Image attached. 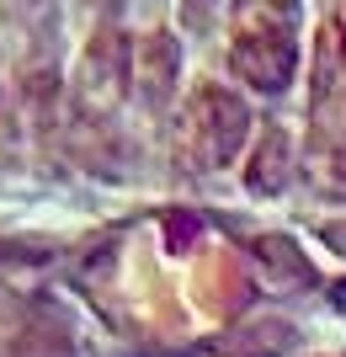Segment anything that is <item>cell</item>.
Segmentation results:
<instances>
[{
	"label": "cell",
	"instance_id": "obj_1",
	"mask_svg": "<svg viewBox=\"0 0 346 357\" xmlns=\"http://www.w3.org/2000/svg\"><path fill=\"white\" fill-rule=\"evenodd\" d=\"M235 11H240V27L229 43V70L267 96L288 91L293 70H299V48H293L299 6L293 0H240Z\"/></svg>",
	"mask_w": 346,
	"mask_h": 357
},
{
	"label": "cell",
	"instance_id": "obj_2",
	"mask_svg": "<svg viewBox=\"0 0 346 357\" xmlns=\"http://www.w3.org/2000/svg\"><path fill=\"white\" fill-rule=\"evenodd\" d=\"M251 107L224 86H197L181 107V155L192 171H219L245 149Z\"/></svg>",
	"mask_w": 346,
	"mask_h": 357
},
{
	"label": "cell",
	"instance_id": "obj_3",
	"mask_svg": "<svg viewBox=\"0 0 346 357\" xmlns=\"http://www.w3.org/2000/svg\"><path fill=\"white\" fill-rule=\"evenodd\" d=\"M128 75H134V54H128V38L118 27H102L91 38L86 59H80V102L107 112L128 96Z\"/></svg>",
	"mask_w": 346,
	"mask_h": 357
},
{
	"label": "cell",
	"instance_id": "obj_4",
	"mask_svg": "<svg viewBox=\"0 0 346 357\" xmlns=\"http://www.w3.org/2000/svg\"><path fill=\"white\" fill-rule=\"evenodd\" d=\"M315 123L320 128H346V22H325V27H320Z\"/></svg>",
	"mask_w": 346,
	"mask_h": 357
},
{
	"label": "cell",
	"instance_id": "obj_5",
	"mask_svg": "<svg viewBox=\"0 0 346 357\" xmlns=\"http://www.w3.org/2000/svg\"><path fill=\"white\" fill-rule=\"evenodd\" d=\"M176 70H181V48L171 32H150L134 54V86L150 107H166L176 91Z\"/></svg>",
	"mask_w": 346,
	"mask_h": 357
},
{
	"label": "cell",
	"instance_id": "obj_6",
	"mask_svg": "<svg viewBox=\"0 0 346 357\" xmlns=\"http://www.w3.org/2000/svg\"><path fill=\"white\" fill-rule=\"evenodd\" d=\"M288 176H293V144H288L283 128H267L256 139V155L245 160V187L256 197H277L288 187Z\"/></svg>",
	"mask_w": 346,
	"mask_h": 357
},
{
	"label": "cell",
	"instance_id": "obj_7",
	"mask_svg": "<svg viewBox=\"0 0 346 357\" xmlns=\"http://www.w3.org/2000/svg\"><path fill=\"white\" fill-rule=\"evenodd\" d=\"M251 256L267 267V278H272L277 288H304V283H315V272H309L304 251H299L288 235H261V240H251Z\"/></svg>",
	"mask_w": 346,
	"mask_h": 357
},
{
	"label": "cell",
	"instance_id": "obj_8",
	"mask_svg": "<svg viewBox=\"0 0 346 357\" xmlns=\"http://www.w3.org/2000/svg\"><path fill=\"white\" fill-rule=\"evenodd\" d=\"M293 347V331L283 320H251V326L219 336V352L224 357H283Z\"/></svg>",
	"mask_w": 346,
	"mask_h": 357
},
{
	"label": "cell",
	"instance_id": "obj_9",
	"mask_svg": "<svg viewBox=\"0 0 346 357\" xmlns=\"http://www.w3.org/2000/svg\"><path fill=\"white\" fill-rule=\"evenodd\" d=\"M181 16H187V27L203 32L213 22V0H181Z\"/></svg>",
	"mask_w": 346,
	"mask_h": 357
},
{
	"label": "cell",
	"instance_id": "obj_10",
	"mask_svg": "<svg viewBox=\"0 0 346 357\" xmlns=\"http://www.w3.org/2000/svg\"><path fill=\"white\" fill-rule=\"evenodd\" d=\"M320 240L331 245L336 256H346V219H336V224H320Z\"/></svg>",
	"mask_w": 346,
	"mask_h": 357
},
{
	"label": "cell",
	"instance_id": "obj_11",
	"mask_svg": "<svg viewBox=\"0 0 346 357\" xmlns=\"http://www.w3.org/2000/svg\"><path fill=\"white\" fill-rule=\"evenodd\" d=\"M331 187H336V192H346V149H341V155H331Z\"/></svg>",
	"mask_w": 346,
	"mask_h": 357
},
{
	"label": "cell",
	"instance_id": "obj_12",
	"mask_svg": "<svg viewBox=\"0 0 346 357\" xmlns=\"http://www.w3.org/2000/svg\"><path fill=\"white\" fill-rule=\"evenodd\" d=\"M331 298H336V310H346V283H336V288H331Z\"/></svg>",
	"mask_w": 346,
	"mask_h": 357
},
{
	"label": "cell",
	"instance_id": "obj_13",
	"mask_svg": "<svg viewBox=\"0 0 346 357\" xmlns=\"http://www.w3.org/2000/svg\"><path fill=\"white\" fill-rule=\"evenodd\" d=\"M336 22H346V0H336Z\"/></svg>",
	"mask_w": 346,
	"mask_h": 357
}]
</instances>
